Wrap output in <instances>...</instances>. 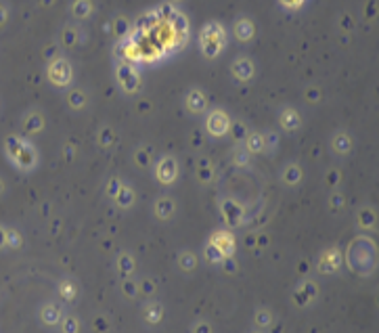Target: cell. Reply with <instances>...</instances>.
Segmentation results:
<instances>
[{"mask_svg": "<svg viewBox=\"0 0 379 333\" xmlns=\"http://www.w3.org/2000/svg\"><path fill=\"white\" fill-rule=\"evenodd\" d=\"M235 32H237V38H241V40H247V38H251V23H249L247 19L237 21Z\"/></svg>", "mask_w": 379, "mask_h": 333, "instance_id": "obj_4", "label": "cell"}, {"mask_svg": "<svg viewBox=\"0 0 379 333\" xmlns=\"http://www.w3.org/2000/svg\"><path fill=\"white\" fill-rule=\"evenodd\" d=\"M251 72H254V69H251V63H249L247 59H239V61L235 63V74L239 76L241 80H247L249 76H251Z\"/></svg>", "mask_w": 379, "mask_h": 333, "instance_id": "obj_2", "label": "cell"}, {"mask_svg": "<svg viewBox=\"0 0 379 333\" xmlns=\"http://www.w3.org/2000/svg\"><path fill=\"white\" fill-rule=\"evenodd\" d=\"M216 118H218V120H214V118H212V120L208 122V126H210V130H212V132H216V134H222L224 130H226V126H228V120H226V115H224V113H216Z\"/></svg>", "mask_w": 379, "mask_h": 333, "instance_id": "obj_1", "label": "cell"}, {"mask_svg": "<svg viewBox=\"0 0 379 333\" xmlns=\"http://www.w3.org/2000/svg\"><path fill=\"white\" fill-rule=\"evenodd\" d=\"M189 107H191L193 111H201L205 107V99L199 90H193L191 95H189Z\"/></svg>", "mask_w": 379, "mask_h": 333, "instance_id": "obj_3", "label": "cell"}, {"mask_svg": "<svg viewBox=\"0 0 379 333\" xmlns=\"http://www.w3.org/2000/svg\"><path fill=\"white\" fill-rule=\"evenodd\" d=\"M260 145H262L260 136H254V138H251V147H254V149H260Z\"/></svg>", "mask_w": 379, "mask_h": 333, "instance_id": "obj_5", "label": "cell"}]
</instances>
